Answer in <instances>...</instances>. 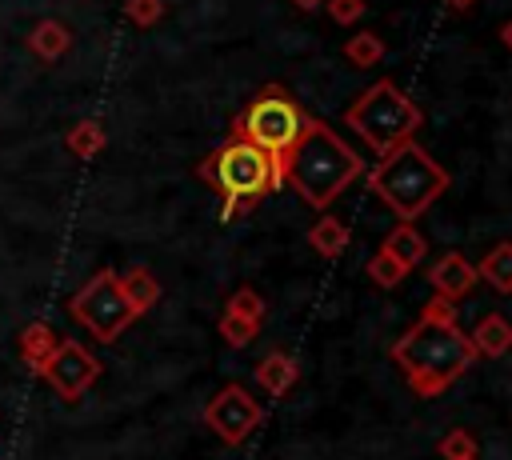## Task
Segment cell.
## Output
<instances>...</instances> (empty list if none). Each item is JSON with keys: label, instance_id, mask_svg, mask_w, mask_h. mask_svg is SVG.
<instances>
[{"label": "cell", "instance_id": "ffe728a7", "mask_svg": "<svg viewBox=\"0 0 512 460\" xmlns=\"http://www.w3.org/2000/svg\"><path fill=\"white\" fill-rule=\"evenodd\" d=\"M344 56L356 64V68H372L384 60V40L376 32H356L352 40H344Z\"/></svg>", "mask_w": 512, "mask_h": 460}, {"label": "cell", "instance_id": "3957f363", "mask_svg": "<svg viewBox=\"0 0 512 460\" xmlns=\"http://www.w3.org/2000/svg\"><path fill=\"white\" fill-rule=\"evenodd\" d=\"M368 188L400 216L416 220L432 208V200L444 196L448 188V168H440L416 140L400 144L396 152L380 156V164L368 172Z\"/></svg>", "mask_w": 512, "mask_h": 460}, {"label": "cell", "instance_id": "5bb4252c", "mask_svg": "<svg viewBox=\"0 0 512 460\" xmlns=\"http://www.w3.org/2000/svg\"><path fill=\"white\" fill-rule=\"evenodd\" d=\"M476 280H488L500 296H512V240L488 248V256L476 264Z\"/></svg>", "mask_w": 512, "mask_h": 460}, {"label": "cell", "instance_id": "d6986e66", "mask_svg": "<svg viewBox=\"0 0 512 460\" xmlns=\"http://www.w3.org/2000/svg\"><path fill=\"white\" fill-rule=\"evenodd\" d=\"M64 144H68V152H72V156H80V160H92L96 152H104L108 136H104V124H100V120H76V124L68 128Z\"/></svg>", "mask_w": 512, "mask_h": 460}, {"label": "cell", "instance_id": "7402d4cb", "mask_svg": "<svg viewBox=\"0 0 512 460\" xmlns=\"http://www.w3.org/2000/svg\"><path fill=\"white\" fill-rule=\"evenodd\" d=\"M216 328H220V340L228 348H248L256 340V332H260V324H252V320H244L236 312H220V324Z\"/></svg>", "mask_w": 512, "mask_h": 460}, {"label": "cell", "instance_id": "6da1fadb", "mask_svg": "<svg viewBox=\"0 0 512 460\" xmlns=\"http://www.w3.org/2000/svg\"><path fill=\"white\" fill-rule=\"evenodd\" d=\"M392 360H396V368L404 372V380L416 396L432 400V396L448 392V384H456L476 360L468 336L456 324L452 300L432 296L424 304L420 320L392 344Z\"/></svg>", "mask_w": 512, "mask_h": 460}, {"label": "cell", "instance_id": "2e32d148", "mask_svg": "<svg viewBox=\"0 0 512 460\" xmlns=\"http://www.w3.org/2000/svg\"><path fill=\"white\" fill-rule=\"evenodd\" d=\"M120 288H124V296H128V304H132L136 316H144V312L156 308V300H160V280H156L144 264L128 268V272L120 276Z\"/></svg>", "mask_w": 512, "mask_h": 460}, {"label": "cell", "instance_id": "8992f818", "mask_svg": "<svg viewBox=\"0 0 512 460\" xmlns=\"http://www.w3.org/2000/svg\"><path fill=\"white\" fill-rule=\"evenodd\" d=\"M304 120H308V112H304V104L292 92H284L280 84H264L244 104V112L232 120V132L252 140L256 148H264L272 156L276 172L284 176V160H288L296 136L304 132Z\"/></svg>", "mask_w": 512, "mask_h": 460}, {"label": "cell", "instance_id": "277c9868", "mask_svg": "<svg viewBox=\"0 0 512 460\" xmlns=\"http://www.w3.org/2000/svg\"><path fill=\"white\" fill-rule=\"evenodd\" d=\"M344 124L352 128V136H360L376 156H388L396 152L400 144H408L420 124H424V112L384 76L376 84H368L348 108H344Z\"/></svg>", "mask_w": 512, "mask_h": 460}, {"label": "cell", "instance_id": "f546056e", "mask_svg": "<svg viewBox=\"0 0 512 460\" xmlns=\"http://www.w3.org/2000/svg\"><path fill=\"white\" fill-rule=\"evenodd\" d=\"M476 0H448V8H456V12H464V8H472Z\"/></svg>", "mask_w": 512, "mask_h": 460}, {"label": "cell", "instance_id": "52a82bcc", "mask_svg": "<svg viewBox=\"0 0 512 460\" xmlns=\"http://www.w3.org/2000/svg\"><path fill=\"white\" fill-rule=\"evenodd\" d=\"M68 316L80 320V328H88V336L96 344H112L120 340V332L136 320L124 288H120V272L112 268H100L96 276H88L76 296L68 300Z\"/></svg>", "mask_w": 512, "mask_h": 460}, {"label": "cell", "instance_id": "d4e9b609", "mask_svg": "<svg viewBox=\"0 0 512 460\" xmlns=\"http://www.w3.org/2000/svg\"><path fill=\"white\" fill-rule=\"evenodd\" d=\"M124 12H128V20H132L136 28H152V24L164 16V0H128Z\"/></svg>", "mask_w": 512, "mask_h": 460}, {"label": "cell", "instance_id": "5b68a950", "mask_svg": "<svg viewBox=\"0 0 512 460\" xmlns=\"http://www.w3.org/2000/svg\"><path fill=\"white\" fill-rule=\"evenodd\" d=\"M196 176L212 184L224 200H264L268 192L284 188V176L276 172L272 156L236 132L224 136V144L196 168Z\"/></svg>", "mask_w": 512, "mask_h": 460}, {"label": "cell", "instance_id": "8fae6325", "mask_svg": "<svg viewBox=\"0 0 512 460\" xmlns=\"http://www.w3.org/2000/svg\"><path fill=\"white\" fill-rule=\"evenodd\" d=\"M468 344H472V352H476V356H488V360H496V356L512 352V320H508V316H500V312L480 316V324L468 332Z\"/></svg>", "mask_w": 512, "mask_h": 460}, {"label": "cell", "instance_id": "4316f807", "mask_svg": "<svg viewBox=\"0 0 512 460\" xmlns=\"http://www.w3.org/2000/svg\"><path fill=\"white\" fill-rule=\"evenodd\" d=\"M260 200H224V208H220V220H236V216H244V212H252Z\"/></svg>", "mask_w": 512, "mask_h": 460}, {"label": "cell", "instance_id": "603a6c76", "mask_svg": "<svg viewBox=\"0 0 512 460\" xmlns=\"http://www.w3.org/2000/svg\"><path fill=\"white\" fill-rule=\"evenodd\" d=\"M404 276H408V268H404L396 256H388L384 248L368 260V280H372V284H380V288H396Z\"/></svg>", "mask_w": 512, "mask_h": 460}, {"label": "cell", "instance_id": "7c38bea8", "mask_svg": "<svg viewBox=\"0 0 512 460\" xmlns=\"http://www.w3.org/2000/svg\"><path fill=\"white\" fill-rule=\"evenodd\" d=\"M296 380H300V364H296L288 352H280V348H272V352L256 364V384H260L264 392H272V396H284Z\"/></svg>", "mask_w": 512, "mask_h": 460}, {"label": "cell", "instance_id": "30bf717a", "mask_svg": "<svg viewBox=\"0 0 512 460\" xmlns=\"http://www.w3.org/2000/svg\"><path fill=\"white\" fill-rule=\"evenodd\" d=\"M428 284L436 288V296L460 300V296L476 284V264H472L464 252H444V256L428 268Z\"/></svg>", "mask_w": 512, "mask_h": 460}, {"label": "cell", "instance_id": "f1b7e54d", "mask_svg": "<svg viewBox=\"0 0 512 460\" xmlns=\"http://www.w3.org/2000/svg\"><path fill=\"white\" fill-rule=\"evenodd\" d=\"M300 12H316V8H324V0H292Z\"/></svg>", "mask_w": 512, "mask_h": 460}, {"label": "cell", "instance_id": "9c48e42d", "mask_svg": "<svg viewBox=\"0 0 512 460\" xmlns=\"http://www.w3.org/2000/svg\"><path fill=\"white\" fill-rule=\"evenodd\" d=\"M40 376L48 380V388L60 396V400H80L96 380H100V360L80 344V340H60L52 348V356L44 360Z\"/></svg>", "mask_w": 512, "mask_h": 460}, {"label": "cell", "instance_id": "9a60e30c", "mask_svg": "<svg viewBox=\"0 0 512 460\" xmlns=\"http://www.w3.org/2000/svg\"><path fill=\"white\" fill-rule=\"evenodd\" d=\"M28 48H32V56H40V60H60V56L72 48V32H68V24H60V20H40V24L28 32Z\"/></svg>", "mask_w": 512, "mask_h": 460}, {"label": "cell", "instance_id": "83f0119b", "mask_svg": "<svg viewBox=\"0 0 512 460\" xmlns=\"http://www.w3.org/2000/svg\"><path fill=\"white\" fill-rule=\"evenodd\" d=\"M500 40H504V48L512 52V16H508V20L500 24Z\"/></svg>", "mask_w": 512, "mask_h": 460}, {"label": "cell", "instance_id": "44dd1931", "mask_svg": "<svg viewBox=\"0 0 512 460\" xmlns=\"http://www.w3.org/2000/svg\"><path fill=\"white\" fill-rule=\"evenodd\" d=\"M224 312H236V316H244V320H252V324H264V316H268V304H264V296L256 292V288H236L232 296H228V304H224Z\"/></svg>", "mask_w": 512, "mask_h": 460}, {"label": "cell", "instance_id": "ac0fdd59", "mask_svg": "<svg viewBox=\"0 0 512 460\" xmlns=\"http://www.w3.org/2000/svg\"><path fill=\"white\" fill-rule=\"evenodd\" d=\"M56 344H60V336H56L48 324H40V320H36V324H28V328L20 332V356L28 360V368H32L36 376H40V368H44V360L52 356V348H56Z\"/></svg>", "mask_w": 512, "mask_h": 460}, {"label": "cell", "instance_id": "e0dca14e", "mask_svg": "<svg viewBox=\"0 0 512 460\" xmlns=\"http://www.w3.org/2000/svg\"><path fill=\"white\" fill-rule=\"evenodd\" d=\"M308 244H312L320 256L336 260V256L344 252V244H348V228H344V220H340V216H332V212H324V216L308 228Z\"/></svg>", "mask_w": 512, "mask_h": 460}, {"label": "cell", "instance_id": "4fadbf2b", "mask_svg": "<svg viewBox=\"0 0 512 460\" xmlns=\"http://www.w3.org/2000/svg\"><path fill=\"white\" fill-rule=\"evenodd\" d=\"M388 256H396L404 268H416L424 256H428V240L416 232V224L412 220H400L388 236H384V244H380Z\"/></svg>", "mask_w": 512, "mask_h": 460}, {"label": "cell", "instance_id": "484cf974", "mask_svg": "<svg viewBox=\"0 0 512 460\" xmlns=\"http://www.w3.org/2000/svg\"><path fill=\"white\" fill-rule=\"evenodd\" d=\"M324 8L336 24H356L364 16V0H324Z\"/></svg>", "mask_w": 512, "mask_h": 460}, {"label": "cell", "instance_id": "4dcf8cb0", "mask_svg": "<svg viewBox=\"0 0 512 460\" xmlns=\"http://www.w3.org/2000/svg\"><path fill=\"white\" fill-rule=\"evenodd\" d=\"M472 460H476V456H472Z\"/></svg>", "mask_w": 512, "mask_h": 460}, {"label": "cell", "instance_id": "cb8c5ba5", "mask_svg": "<svg viewBox=\"0 0 512 460\" xmlns=\"http://www.w3.org/2000/svg\"><path fill=\"white\" fill-rule=\"evenodd\" d=\"M440 456L444 460H472L476 456V440L468 428H452L444 440H440Z\"/></svg>", "mask_w": 512, "mask_h": 460}, {"label": "cell", "instance_id": "ba28073f", "mask_svg": "<svg viewBox=\"0 0 512 460\" xmlns=\"http://www.w3.org/2000/svg\"><path fill=\"white\" fill-rule=\"evenodd\" d=\"M264 420V412H260V404H256V396L244 388V384H224L208 404H204V424L224 440V444H244L252 432H256V424Z\"/></svg>", "mask_w": 512, "mask_h": 460}, {"label": "cell", "instance_id": "7a4b0ae2", "mask_svg": "<svg viewBox=\"0 0 512 460\" xmlns=\"http://www.w3.org/2000/svg\"><path fill=\"white\" fill-rule=\"evenodd\" d=\"M360 172H364L360 152L316 116L304 120V132L296 136L284 160V184H292L296 196L316 212H324Z\"/></svg>", "mask_w": 512, "mask_h": 460}]
</instances>
